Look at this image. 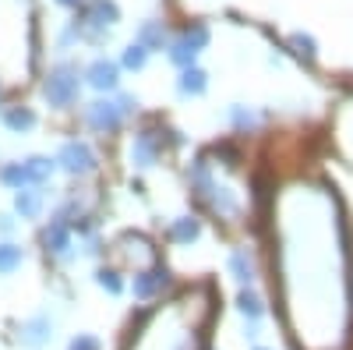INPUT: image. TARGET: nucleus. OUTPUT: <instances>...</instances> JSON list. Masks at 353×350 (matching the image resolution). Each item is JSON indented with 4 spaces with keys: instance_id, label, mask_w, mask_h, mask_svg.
<instances>
[{
    "instance_id": "nucleus-21",
    "label": "nucleus",
    "mask_w": 353,
    "mask_h": 350,
    "mask_svg": "<svg viewBox=\"0 0 353 350\" xmlns=\"http://www.w3.org/2000/svg\"><path fill=\"white\" fill-rule=\"evenodd\" d=\"M121 61H124V68H131V71H141V68H145V61H149V50H145L141 43H131V46L124 50V57H121Z\"/></svg>"
},
{
    "instance_id": "nucleus-9",
    "label": "nucleus",
    "mask_w": 353,
    "mask_h": 350,
    "mask_svg": "<svg viewBox=\"0 0 353 350\" xmlns=\"http://www.w3.org/2000/svg\"><path fill=\"white\" fill-rule=\"evenodd\" d=\"M170 283V273L163 269V266H156V269H145V273H138L134 276V298H152V294H159V290Z\"/></svg>"
},
{
    "instance_id": "nucleus-27",
    "label": "nucleus",
    "mask_w": 353,
    "mask_h": 350,
    "mask_svg": "<svg viewBox=\"0 0 353 350\" xmlns=\"http://www.w3.org/2000/svg\"><path fill=\"white\" fill-rule=\"evenodd\" d=\"M0 230L11 233V230H14V220H11V216H0Z\"/></svg>"
},
{
    "instance_id": "nucleus-8",
    "label": "nucleus",
    "mask_w": 353,
    "mask_h": 350,
    "mask_svg": "<svg viewBox=\"0 0 353 350\" xmlns=\"http://www.w3.org/2000/svg\"><path fill=\"white\" fill-rule=\"evenodd\" d=\"M159 149H163V142L156 131H138L134 142H131V163L134 166H152L159 159Z\"/></svg>"
},
{
    "instance_id": "nucleus-29",
    "label": "nucleus",
    "mask_w": 353,
    "mask_h": 350,
    "mask_svg": "<svg viewBox=\"0 0 353 350\" xmlns=\"http://www.w3.org/2000/svg\"><path fill=\"white\" fill-rule=\"evenodd\" d=\"M254 350H265V347H254Z\"/></svg>"
},
{
    "instance_id": "nucleus-7",
    "label": "nucleus",
    "mask_w": 353,
    "mask_h": 350,
    "mask_svg": "<svg viewBox=\"0 0 353 350\" xmlns=\"http://www.w3.org/2000/svg\"><path fill=\"white\" fill-rule=\"evenodd\" d=\"M85 117H88V124H92L96 131H117V128H121V121H124L121 106L110 103V99H96L92 106H88Z\"/></svg>"
},
{
    "instance_id": "nucleus-5",
    "label": "nucleus",
    "mask_w": 353,
    "mask_h": 350,
    "mask_svg": "<svg viewBox=\"0 0 353 350\" xmlns=\"http://www.w3.org/2000/svg\"><path fill=\"white\" fill-rule=\"evenodd\" d=\"M57 163H61L68 173H88V170H96V153L88 149L85 142H64Z\"/></svg>"
},
{
    "instance_id": "nucleus-12",
    "label": "nucleus",
    "mask_w": 353,
    "mask_h": 350,
    "mask_svg": "<svg viewBox=\"0 0 353 350\" xmlns=\"http://www.w3.org/2000/svg\"><path fill=\"white\" fill-rule=\"evenodd\" d=\"M43 244H46V251H53V255H64V251L71 248V230H68V223H64V220H53V223L43 230Z\"/></svg>"
},
{
    "instance_id": "nucleus-15",
    "label": "nucleus",
    "mask_w": 353,
    "mask_h": 350,
    "mask_svg": "<svg viewBox=\"0 0 353 350\" xmlns=\"http://www.w3.org/2000/svg\"><path fill=\"white\" fill-rule=\"evenodd\" d=\"M138 43H141L145 50H163V43H166V28H163V21H145V25H141V32H138Z\"/></svg>"
},
{
    "instance_id": "nucleus-24",
    "label": "nucleus",
    "mask_w": 353,
    "mask_h": 350,
    "mask_svg": "<svg viewBox=\"0 0 353 350\" xmlns=\"http://www.w3.org/2000/svg\"><path fill=\"white\" fill-rule=\"evenodd\" d=\"M68 350H99V340L88 336V333H78V336L68 343Z\"/></svg>"
},
{
    "instance_id": "nucleus-23",
    "label": "nucleus",
    "mask_w": 353,
    "mask_h": 350,
    "mask_svg": "<svg viewBox=\"0 0 353 350\" xmlns=\"http://www.w3.org/2000/svg\"><path fill=\"white\" fill-rule=\"evenodd\" d=\"M96 283H99L103 290H110V294H121V290H124L121 276H117L113 269H99V273H96Z\"/></svg>"
},
{
    "instance_id": "nucleus-25",
    "label": "nucleus",
    "mask_w": 353,
    "mask_h": 350,
    "mask_svg": "<svg viewBox=\"0 0 353 350\" xmlns=\"http://www.w3.org/2000/svg\"><path fill=\"white\" fill-rule=\"evenodd\" d=\"M230 117H233V124H237V128H251V124H254V117H251L248 110H241V106H233Z\"/></svg>"
},
{
    "instance_id": "nucleus-14",
    "label": "nucleus",
    "mask_w": 353,
    "mask_h": 350,
    "mask_svg": "<svg viewBox=\"0 0 353 350\" xmlns=\"http://www.w3.org/2000/svg\"><path fill=\"white\" fill-rule=\"evenodd\" d=\"M205 85H209V75H205L201 68H184L181 81H176V89H181L184 96H201Z\"/></svg>"
},
{
    "instance_id": "nucleus-17",
    "label": "nucleus",
    "mask_w": 353,
    "mask_h": 350,
    "mask_svg": "<svg viewBox=\"0 0 353 350\" xmlns=\"http://www.w3.org/2000/svg\"><path fill=\"white\" fill-rule=\"evenodd\" d=\"M230 269H233V276H237L241 283H251L254 280V262H251V255L244 248H237V251L230 255Z\"/></svg>"
},
{
    "instance_id": "nucleus-11",
    "label": "nucleus",
    "mask_w": 353,
    "mask_h": 350,
    "mask_svg": "<svg viewBox=\"0 0 353 350\" xmlns=\"http://www.w3.org/2000/svg\"><path fill=\"white\" fill-rule=\"evenodd\" d=\"M117 75H121V71H117V64L113 61H106V57H99V61L92 64V68H88V85H92V89H99V93H110V89H117Z\"/></svg>"
},
{
    "instance_id": "nucleus-19",
    "label": "nucleus",
    "mask_w": 353,
    "mask_h": 350,
    "mask_svg": "<svg viewBox=\"0 0 353 350\" xmlns=\"http://www.w3.org/2000/svg\"><path fill=\"white\" fill-rule=\"evenodd\" d=\"M173 241H181V244H191L194 237H198V233H201V223L194 220V216H181V220H176L173 223Z\"/></svg>"
},
{
    "instance_id": "nucleus-4",
    "label": "nucleus",
    "mask_w": 353,
    "mask_h": 350,
    "mask_svg": "<svg viewBox=\"0 0 353 350\" xmlns=\"http://www.w3.org/2000/svg\"><path fill=\"white\" fill-rule=\"evenodd\" d=\"M205 43H209V28L205 25H188L181 36H176V43L170 46V61L181 64V68H191L194 57L205 50Z\"/></svg>"
},
{
    "instance_id": "nucleus-18",
    "label": "nucleus",
    "mask_w": 353,
    "mask_h": 350,
    "mask_svg": "<svg viewBox=\"0 0 353 350\" xmlns=\"http://www.w3.org/2000/svg\"><path fill=\"white\" fill-rule=\"evenodd\" d=\"M25 262V251L18 248V244H11V241H4L0 244V276H8V273H14L18 266Z\"/></svg>"
},
{
    "instance_id": "nucleus-6",
    "label": "nucleus",
    "mask_w": 353,
    "mask_h": 350,
    "mask_svg": "<svg viewBox=\"0 0 353 350\" xmlns=\"http://www.w3.org/2000/svg\"><path fill=\"white\" fill-rule=\"evenodd\" d=\"M117 18H121V11H117L113 0H92V4L85 8V14H81L85 28H92L96 36H99V32H106L110 25H117Z\"/></svg>"
},
{
    "instance_id": "nucleus-22",
    "label": "nucleus",
    "mask_w": 353,
    "mask_h": 350,
    "mask_svg": "<svg viewBox=\"0 0 353 350\" xmlns=\"http://www.w3.org/2000/svg\"><path fill=\"white\" fill-rule=\"evenodd\" d=\"M290 46H293V53H297V57H304V61H314V39L311 36L297 32V36L290 39Z\"/></svg>"
},
{
    "instance_id": "nucleus-26",
    "label": "nucleus",
    "mask_w": 353,
    "mask_h": 350,
    "mask_svg": "<svg viewBox=\"0 0 353 350\" xmlns=\"http://www.w3.org/2000/svg\"><path fill=\"white\" fill-rule=\"evenodd\" d=\"M117 106H121V113L128 117V113H134V106H138V99H134V96H121V99H117Z\"/></svg>"
},
{
    "instance_id": "nucleus-16",
    "label": "nucleus",
    "mask_w": 353,
    "mask_h": 350,
    "mask_svg": "<svg viewBox=\"0 0 353 350\" xmlns=\"http://www.w3.org/2000/svg\"><path fill=\"white\" fill-rule=\"evenodd\" d=\"M4 124H8L11 131H28V128H36V113L28 110V106H11V110L4 113Z\"/></svg>"
},
{
    "instance_id": "nucleus-28",
    "label": "nucleus",
    "mask_w": 353,
    "mask_h": 350,
    "mask_svg": "<svg viewBox=\"0 0 353 350\" xmlns=\"http://www.w3.org/2000/svg\"><path fill=\"white\" fill-rule=\"evenodd\" d=\"M57 4H64V8H74V4H81V0H57Z\"/></svg>"
},
{
    "instance_id": "nucleus-13",
    "label": "nucleus",
    "mask_w": 353,
    "mask_h": 350,
    "mask_svg": "<svg viewBox=\"0 0 353 350\" xmlns=\"http://www.w3.org/2000/svg\"><path fill=\"white\" fill-rule=\"evenodd\" d=\"M14 213H18L21 220H36V216L43 213V191H36V188L14 191Z\"/></svg>"
},
{
    "instance_id": "nucleus-20",
    "label": "nucleus",
    "mask_w": 353,
    "mask_h": 350,
    "mask_svg": "<svg viewBox=\"0 0 353 350\" xmlns=\"http://www.w3.org/2000/svg\"><path fill=\"white\" fill-rule=\"evenodd\" d=\"M237 308H241V315H248V318H251V322L265 311V304H261V298L254 294V290H241V294H237Z\"/></svg>"
},
{
    "instance_id": "nucleus-3",
    "label": "nucleus",
    "mask_w": 353,
    "mask_h": 350,
    "mask_svg": "<svg viewBox=\"0 0 353 350\" xmlns=\"http://www.w3.org/2000/svg\"><path fill=\"white\" fill-rule=\"evenodd\" d=\"M53 177V159L46 156H28L21 163H8L4 170H0V181L11 184V188H28V184H43Z\"/></svg>"
},
{
    "instance_id": "nucleus-10",
    "label": "nucleus",
    "mask_w": 353,
    "mask_h": 350,
    "mask_svg": "<svg viewBox=\"0 0 353 350\" xmlns=\"http://www.w3.org/2000/svg\"><path fill=\"white\" fill-rule=\"evenodd\" d=\"M53 322H50V318L46 315H36V318H28V322L21 326V333H18V343L21 347H43L53 333Z\"/></svg>"
},
{
    "instance_id": "nucleus-1",
    "label": "nucleus",
    "mask_w": 353,
    "mask_h": 350,
    "mask_svg": "<svg viewBox=\"0 0 353 350\" xmlns=\"http://www.w3.org/2000/svg\"><path fill=\"white\" fill-rule=\"evenodd\" d=\"M205 322H209V298L184 294L166 308L141 315L128 350H198Z\"/></svg>"
},
{
    "instance_id": "nucleus-2",
    "label": "nucleus",
    "mask_w": 353,
    "mask_h": 350,
    "mask_svg": "<svg viewBox=\"0 0 353 350\" xmlns=\"http://www.w3.org/2000/svg\"><path fill=\"white\" fill-rule=\"evenodd\" d=\"M78 89H81V78H78V68H71V64H57L50 71V78L43 81L46 103L50 106H61V110L78 99Z\"/></svg>"
}]
</instances>
